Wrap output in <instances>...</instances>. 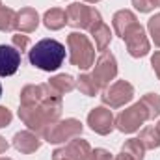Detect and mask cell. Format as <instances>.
<instances>
[{"mask_svg": "<svg viewBox=\"0 0 160 160\" xmlns=\"http://www.w3.org/2000/svg\"><path fill=\"white\" fill-rule=\"evenodd\" d=\"M62 95L56 93L48 82L47 84H28L21 89L19 118L28 127V130L43 134L45 128L60 119L62 116Z\"/></svg>", "mask_w": 160, "mask_h": 160, "instance_id": "1", "label": "cell"}, {"mask_svg": "<svg viewBox=\"0 0 160 160\" xmlns=\"http://www.w3.org/2000/svg\"><path fill=\"white\" fill-rule=\"evenodd\" d=\"M63 60H65V47L56 39H41L28 52L30 65L47 73L60 69Z\"/></svg>", "mask_w": 160, "mask_h": 160, "instance_id": "2", "label": "cell"}, {"mask_svg": "<svg viewBox=\"0 0 160 160\" xmlns=\"http://www.w3.org/2000/svg\"><path fill=\"white\" fill-rule=\"evenodd\" d=\"M67 50L71 65L82 71H88L95 63V47L91 45L89 38L84 36L82 32H71L67 36Z\"/></svg>", "mask_w": 160, "mask_h": 160, "instance_id": "3", "label": "cell"}, {"mask_svg": "<svg viewBox=\"0 0 160 160\" xmlns=\"http://www.w3.org/2000/svg\"><path fill=\"white\" fill-rule=\"evenodd\" d=\"M65 15H67V24L75 30H88L91 32L99 22H102V17L101 13L91 8V6H86L82 2H73L67 6L65 9Z\"/></svg>", "mask_w": 160, "mask_h": 160, "instance_id": "4", "label": "cell"}, {"mask_svg": "<svg viewBox=\"0 0 160 160\" xmlns=\"http://www.w3.org/2000/svg\"><path fill=\"white\" fill-rule=\"evenodd\" d=\"M84 130V125L75 118H67V119H58L56 123L48 125L45 128V132L41 134V138L48 143H65L67 140L78 138Z\"/></svg>", "mask_w": 160, "mask_h": 160, "instance_id": "5", "label": "cell"}, {"mask_svg": "<svg viewBox=\"0 0 160 160\" xmlns=\"http://www.w3.org/2000/svg\"><path fill=\"white\" fill-rule=\"evenodd\" d=\"M149 119L147 108L142 102H136L125 110H121L116 118V128L123 134H134L136 130H140V127Z\"/></svg>", "mask_w": 160, "mask_h": 160, "instance_id": "6", "label": "cell"}, {"mask_svg": "<svg viewBox=\"0 0 160 160\" xmlns=\"http://www.w3.org/2000/svg\"><path fill=\"white\" fill-rule=\"evenodd\" d=\"M132 99H134V86L127 80H116L114 84L104 88L101 95L102 104L108 108H121L128 104Z\"/></svg>", "mask_w": 160, "mask_h": 160, "instance_id": "7", "label": "cell"}, {"mask_svg": "<svg viewBox=\"0 0 160 160\" xmlns=\"http://www.w3.org/2000/svg\"><path fill=\"white\" fill-rule=\"evenodd\" d=\"M93 65L95 67H93L91 77H93V80L97 82V86L101 89L108 88L110 82L116 80V77H118V60H116V56L110 50L101 52V56L95 60Z\"/></svg>", "mask_w": 160, "mask_h": 160, "instance_id": "8", "label": "cell"}, {"mask_svg": "<svg viewBox=\"0 0 160 160\" xmlns=\"http://www.w3.org/2000/svg\"><path fill=\"white\" fill-rule=\"evenodd\" d=\"M121 39L125 41L127 50H128V54H130L132 58H143V56H147L149 50H151V43H149L147 34H145V30H143V26H142L140 22H134V24L123 34Z\"/></svg>", "mask_w": 160, "mask_h": 160, "instance_id": "9", "label": "cell"}, {"mask_svg": "<svg viewBox=\"0 0 160 160\" xmlns=\"http://www.w3.org/2000/svg\"><path fill=\"white\" fill-rule=\"evenodd\" d=\"M88 125L93 132L101 136H108L116 128V118L108 106H97L88 114Z\"/></svg>", "mask_w": 160, "mask_h": 160, "instance_id": "10", "label": "cell"}, {"mask_svg": "<svg viewBox=\"0 0 160 160\" xmlns=\"http://www.w3.org/2000/svg\"><path fill=\"white\" fill-rule=\"evenodd\" d=\"M89 153H91L89 142L88 140H80L78 136V138L69 140V143H65L63 147L54 149L52 160H84Z\"/></svg>", "mask_w": 160, "mask_h": 160, "instance_id": "11", "label": "cell"}, {"mask_svg": "<svg viewBox=\"0 0 160 160\" xmlns=\"http://www.w3.org/2000/svg\"><path fill=\"white\" fill-rule=\"evenodd\" d=\"M21 65V52L15 47L0 45V77H11Z\"/></svg>", "mask_w": 160, "mask_h": 160, "instance_id": "12", "label": "cell"}, {"mask_svg": "<svg viewBox=\"0 0 160 160\" xmlns=\"http://www.w3.org/2000/svg\"><path fill=\"white\" fill-rule=\"evenodd\" d=\"M11 145L22 155H32L41 147V138L39 134H36L32 130H19V132H15Z\"/></svg>", "mask_w": 160, "mask_h": 160, "instance_id": "13", "label": "cell"}, {"mask_svg": "<svg viewBox=\"0 0 160 160\" xmlns=\"http://www.w3.org/2000/svg\"><path fill=\"white\" fill-rule=\"evenodd\" d=\"M39 13L34 8H21L15 17V30L21 34H32L39 26Z\"/></svg>", "mask_w": 160, "mask_h": 160, "instance_id": "14", "label": "cell"}, {"mask_svg": "<svg viewBox=\"0 0 160 160\" xmlns=\"http://www.w3.org/2000/svg\"><path fill=\"white\" fill-rule=\"evenodd\" d=\"M134 22H138V19H136V15H134L130 9H119V11H116L114 17H112L114 32H116V36H119V38H123V34H125Z\"/></svg>", "mask_w": 160, "mask_h": 160, "instance_id": "15", "label": "cell"}, {"mask_svg": "<svg viewBox=\"0 0 160 160\" xmlns=\"http://www.w3.org/2000/svg\"><path fill=\"white\" fill-rule=\"evenodd\" d=\"M43 24L48 30H62L67 24L65 9H62V8H50V9H47L45 15H43Z\"/></svg>", "mask_w": 160, "mask_h": 160, "instance_id": "16", "label": "cell"}, {"mask_svg": "<svg viewBox=\"0 0 160 160\" xmlns=\"http://www.w3.org/2000/svg\"><path fill=\"white\" fill-rule=\"evenodd\" d=\"M48 86L56 91V93H60V95H65V93H71L75 88H77V80L73 78L71 75H54L52 78L48 80Z\"/></svg>", "mask_w": 160, "mask_h": 160, "instance_id": "17", "label": "cell"}, {"mask_svg": "<svg viewBox=\"0 0 160 160\" xmlns=\"http://www.w3.org/2000/svg\"><path fill=\"white\" fill-rule=\"evenodd\" d=\"M89 34H91V38L95 39V47H97V50L104 52L106 47H108L110 41H112V30H110V26L104 24V22H99Z\"/></svg>", "mask_w": 160, "mask_h": 160, "instance_id": "18", "label": "cell"}, {"mask_svg": "<svg viewBox=\"0 0 160 160\" xmlns=\"http://www.w3.org/2000/svg\"><path fill=\"white\" fill-rule=\"evenodd\" d=\"M138 140L143 143L145 151H147V149H158L160 147V134L157 132L155 127H145V128H142Z\"/></svg>", "mask_w": 160, "mask_h": 160, "instance_id": "19", "label": "cell"}, {"mask_svg": "<svg viewBox=\"0 0 160 160\" xmlns=\"http://www.w3.org/2000/svg\"><path fill=\"white\" fill-rule=\"evenodd\" d=\"M15 17H17V11L4 6L2 0H0V32L15 30Z\"/></svg>", "mask_w": 160, "mask_h": 160, "instance_id": "20", "label": "cell"}, {"mask_svg": "<svg viewBox=\"0 0 160 160\" xmlns=\"http://www.w3.org/2000/svg\"><path fill=\"white\" fill-rule=\"evenodd\" d=\"M121 151L127 153V155H130L132 158H136V160H143V157H145V147H143V143L138 138L125 140V143L121 145Z\"/></svg>", "mask_w": 160, "mask_h": 160, "instance_id": "21", "label": "cell"}, {"mask_svg": "<svg viewBox=\"0 0 160 160\" xmlns=\"http://www.w3.org/2000/svg\"><path fill=\"white\" fill-rule=\"evenodd\" d=\"M77 88H78L80 93L86 95V97H95L99 93V89H101L91 75H80L78 80H77Z\"/></svg>", "mask_w": 160, "mask_h": 160, "instance_id": "22", "label": "cell"}, {"mask_svg": "<svg viewBox=\"0 0 160 160\" xmlns=\"http://www.w3.org/2000/svg\"><path fill=\"white\" fill-rule=\"evenodd\" d=\"M140 102L147 108V114H149V119H155L160 116V95L158 93H145Z\"/></svg>", "mask_w": 160, "mask_h": 160, "instance_id": "23", "label": "cell"}, {"mask_svg": "<svg viewBox=\"0 0 160 160\" xmlns=\"http://www.w3.org/2000/svg\"><path fill=\"white\" fill-rule=\"evenodd\" d=\"M147 30H149V36H151L153 43L160 48V13L153 15L147 21Z\"/></svg>", "mask_w": 160, "mask_h": 160, "instance_id": "24", "label": "cell"}, {"mask_svg": "<svg viewBox=\"0 0 160 160\" xmlns=\"http://www.w3.org/2000/svg\"><path fill=\"white\" fill-rule=\"evenodd\" d=\"M11 43H13V47L19 52H22V50H26L30 47V38L24 36V34H21V32H17L15 36H11Z\"/></svg>", "mask_w": 160, "mask_h": 160, "instance_id": "25", "label": "cell"}, {"mask_svg": "<svg viewBox=\"0 0 160 160\" xmlns=\"http://www.w3.org/2000/svg\"><path fill=\"white\" fill-rule=\"evenodd\" d=\"M84 160H114L112 153L106 149H91V153L86 157Z\"/></svg>", "mask_w": 160, "mask_h": 160, "instance_id": "26", "label": "cell"}, {"mask_svg": "<svg viewBox=\"0 0 160 160\" xmlns=\"http://www.w3.org/2000/svg\"><path fill=\"white\" fill-rule=\"evenodd\" d=\"M132 6L140 11V13H149L155 9V6L151 4V0H132Z\"/></svg>", "mask_w": 160, "mask_h": 160, "instance_id": "27", "label": "cell"}, {"mask_svg": "<svg viewBox=\"0 0 160 160\" xmlns=\"http://www.w3.org/2000/svg\"><path fill=\"white\" fill-rule=\"evenodd\" d=\"M11 119H13L11 110H9V108H6V106H0V128L8 127V125L11 123Z\"/></svg>", "mask_w": 160, "mask_h": 160, "instance_id": "28", "label": "cell"}, {"mask_svg": "<svg viewBox=\"0 0 160 160\" xmlns=\"http://www.w3.org/2000/svg\"><path fill=\"white\" fill-rule=\"evenodd\" d=\"M151 65H153V71L157 73V77H158V80H160V50L151 56Z\"/></svg>", "mask_w": 160, "mask_h": 160, "instance_id": "29", "label": "cell"}, {"mask_svg": "<svg viewBox=\"0 0 160 160\" xmlns=\"http://www.w3.org/2000/svg\"><path fill=\"white\" fill-rule=\"evenodd\" d=\"M8 149H9V143H8V140L0 136V155H2V153H6Z\"/></svg>", "mask_w": 160, "mask_h": 160, "instance_id": "30", "label": "cell"}, {"mask_svg": "<svg viewBox=\"0 0 160 160\" xmlns=\"http://www.w3.org/2000/svg\"><path fill=\"white\" fill-rule=\"evenodd\" d=\"M114 160H136V158H132L130 155H127V153H123V151H121V153H119V155H118Z\"/></svg>", "mask_w": 160, "mask_h": 160, "instance_id": "31", "label": "cell"}, {"mask_svg": "<svg viewBox=\"0 0 160 160\" xmlns=\"http://www.w3.org/2000/svg\"><path fill=\"white\" fill-rule=\"evenodd\" d=\"M151 4H153L155 8H160V0H151Z\"/></svg>", "mask_w": 160, "mask_h": 160, "instance_id": "32", "label": "cell"}, {"mask_svg": "<svg viewBox=\"0 0 160 160\" xmlns=\"http://www.w3.org/2000/svg\"><path fill=\"white\" fill-rule=\"evenodd\" d=\"M84 2H88V4H95V2H101V0H84Z\"/></svg>", "mask_w": 160, "mask_h": 160, "instance_id": "33", "label": "cell"}, {"mask_svg": "<svg viewBox=\"0 0 160 160\" xmlns=\"http://www.w3.org/2000/svg\"><path fill=\"white\" fill-rule=\"evenodd\" d=\"M155 128H157V132H158V134H160V121H158V123H157V127H155Z\"/></svg>", "mask_w": 160, "mask_h": 160, "instance_id": "34", "label": "cell"}, {"mask_svg": "<svg viewBox=\"0 0 160 160\" xmlns=\"http://www.w3.org/2000/svg\"><path fill=\"white\" fill-rule=\"evenodd\" d=\"M0 160H13V158H8V157H4V158H0Z\"/></svg>", "mask_w": 160, "mask_h": 160, "instance_id": "35", "label": "cell"}, {"mask_svg": "<svg viewBox=\"0 0 160 160\" xmlns=\"http://www.w3.org/2000/svg\"><path fill=\"white\" fill-rule=\"evenodd\" d=\"M0 97H2V84H0Z\"/></svg>", "mask_w": 160, "mask_h": 160, "instance_id": "36", "label": "cell"}]
</instances>
